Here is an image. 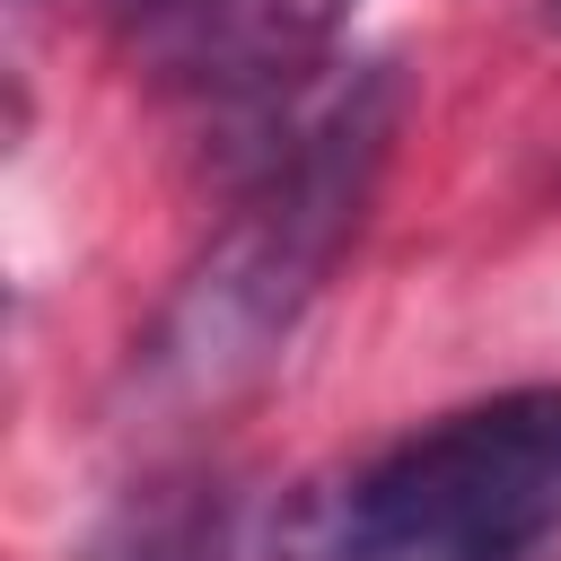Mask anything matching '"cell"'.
I'll return each instance as SVG.
<instances>
[{
  "mask_svg": "<svg viewBox=\"0 0 561 561\" xmlns=\"http://www.w3.org/2000/svg\"><path fill=\"white\" fill-rule=\"evenodd\" d=\"M88 561H228V500L184 482V491H158L149 508H131Z\"/></svg>",
  "mask_w": 561,
  "mask_h": 561,
  "instance_id": "3",
  "label": "cell"
},
{
  "mask_svg": "<svg viewBox=\"0 0 561 561\" xmlns=\"http://www.w3.org/2000/svg\"><path fill=\"white\" fill-rule=\"evenodd\" d=\"M561 526V386L465 403L351 473L298 482L280 561H517Z\"/></svg>",
  "mask_w": 561,
  "mask_h": 561,
  "instance_id": "2",
  "label": "cell"
},
{
  "mask_svg": "<svg viewBox=\"0 0 561 561\" xmlns=\"http://www.w3.org/2000/svg\"><path fill=\"white\" fill-rule=\"evenodd\" d=\"M263 123L272 131L245 158V202L228 210V228L202 245L158 333L140 342V386L167 412L228 403L289 342V324L368 219V193L403 123V79L394 61H359L333 70L324 88L263 105Z\"/></svg>",
  "mask_w": 561,
  "mask_h": 561,
  "instance_id": "1",
  "label": "cell"
},
{
  "mask_svg": "<svg viewBox=\"0 0 561 561\" xmlns=\"http://www.w3.org/2000/svg\"><path fill=\"white\" fill-rule=\"evenodd\" d=\"M123 18H193V9H210V0H114Z\"/></svg>",
  "mask_w": 561,
  "mask_h": 561,
  "instance_id": "4",
  "label": "cell"
}]
</instances>
